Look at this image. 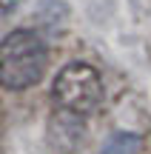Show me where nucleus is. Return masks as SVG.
Masks as SVG:
<instances>
[{"label":"nucleus","instance_id":"nucleus-3","mask_svg":"<svg viewBox=\"0 0 151 154\" xmlns=\"http://www.w3.org/2000/svg\"><path fill=\"white\" fill-rule=\"evenodd\" d=\"M143 149V137L134 131H117L103 143L100 154H140Z\"/></svg>","mask_w":151,"mask_h":154},{"label":"nucleus","instance_id":"nucleus-5","mask_svg":"<svg viewBox=\"0 0 151 154\" xmlns=\"http://www.w3.org/2000/svg\"><path fill=\"white\" fill-rule=\"evenodd\" d=\"M3 131H6V109L0 103V140H3Z\"/></svg>","mask_w":151,"mask_h":154},{"label":"nucleus","instance_id":"nucleus-4","mask_svg":"<svg viewBox=\"0 0 151 154\" xmlns=\"http://www.w3.org/2000/svg\"><path fill=\"white\" fill-rule=\"evenodd\" d=\"M17 0H0V14H9V11H14Z\"/></svg>","mask_w":151,"mask_h":154},{"label":"nucleus","instance_id":"nucleus-2","mask_svg":"<svg viewBox=\"0 0 151 154\" xmlns=\"http://www.w3.org/2000/svg\"><path fill=\"white\" fill-rule=\"evenodd\" d=\"M51 97L68 114L86 117L97 111L103 100V80L100 72L89 63H68L57 72L54 83H51Z\"/></svg>","mask_w":151,"mask_h":154},{"label":"nucleus","instance_id":"nucleus-1","mask_svg":"<svg viewBox=\"0 0 151 154\" xmlns=\"http://www.w3.org/2000/svg\"><path fill=\"white\" fill-rule=\"evenodd\" d=\"M49 66V46L32 29H11L0 40V86L6 91H26L37 86Z\"/></svg>","mask_w":151,"mask_h":154}]
</instances>
